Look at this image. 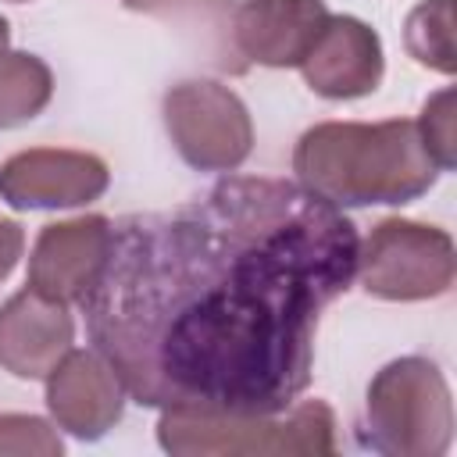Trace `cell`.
Returning a JSON list of instances; mask_svg holds the SVG:
<instances>
[{"instance_id": "1", "label": "cell", "mask_w": 457, "mask_h": 457, "mask_svg": "<svg viewBox=\"0 0 457 457\" xmlns=\"http://www.w3.org/2000/svg\"><path fill=\"white\" fill-rule=\"evenodd\" d=\"M357 246V225L300 182L225 179L111 221L79 307L136 403L282 414L311 386L318 321L353 286Z\"/></svg>"}, {"instance_id": "2", "label": "cell", "mask_w": 457, "mask_h": 457, "mask_svg": "<svg viewBox=\"0 0 457 457\" xmlns=\"http://www.w3.org/2000/svg\"><path fill=\"white\" fill-rule=\"evenodd\" d=\"M293 171L303 189L332 207L411 204L439 179L418 125L389 121H321L296 139Z\"/></svg>"}, {"instance_id": "3", "label": "cell", "mask_w": 457, "mask_h": 457, "mask_svg": "<svg viewBox=\"0 0 457 457\" xmlns=\"http://www.w3.org/2000/svg\"><path fill=\"white\" fill-rule=\"evenodd\" d=\"M157 443L175 457H328L336 453V414L325 400L293 403L289 414H225L168 407L157 421Z\"/></svg>"}, {"instance_id": "4", "label": "cell", "mask_w": 457, "mask_h": 457, "mask_svg": "<svg viewBox=\"0 0 457 457\" xmlns=\"http://www.w3.org/2000/svg\"><path fill=\"white\" fill-rule=\"evenodd\" d=\"M361 436L389 457H443L453 439V400L428 357L389 361L368 386Z\"/></svg>"}, {"instance_id": "5", "label": "cell", "mask_w": 457, "mask_h": 457, "mask_svg": "<svg viewBox=\"0 0 457 457\" xmlns=\"http://www.w3.org/2000/svg\"><path fill=\"white\" fill-rule=\"evenodd\" d=\"M453 239L439 225L382 218L357 246V278L378 300H436L453 286Z\"/></svg>"}, {"instance_id": "6", "label": "cell", "mask_w": 457, "mask_h": 457, "mask_svg": "<svg viewBox=\"0 0 457 457\" xmlns=\"http://www.w3.org/2000/svg\"><path fill=\"white\" fill-rule=\"evenodd\" d=\"M168 139L196 171H236L253 150L246 104L214 79H186L161 104Z\"/></svg>"}, {"instance_id": "7", "label": "cell", "mask_w": 457, "mask_h": 457, "mask_svg": "<svg viewBox=\"0 0 457 457\" xmlns=\"http://www.w3.org/2000/svg\"><path fill=\"white\" fill-rule=\"evenodd\" d=\"M111 182L107 164L86 150L36 146L0 164V200L14 211L82 207L104 196Z\"/></svg>"}, {"instance_id": "8", "label": "cell", "mask_w": 457, "mask_h": 457, "mask_svg": "<svg viewBox=\"0 0 457 457\" xmlns=\"http://www.w3.org/2000/svg\"><path fill=\"white\" fill-rule=\"evenodd\" d=\"M107 253H111V218L104 214H82L43 225L29 257L25 286L50 300L79 303L104 271Z\"/></svg>"}, {"instance_id": "9", "label": "cell", "mask_w": 457, "mask_h": 457, "mask_svg": "<svg viewBox=\"0 0 457 457\" xmlns=\"http://www.w3.org/2000/svg\"><path fill=\"white\" fill-rule=\"evenodd\" d=\"M125 386L96 350H68L46 375V411L75 439L107 436L125 411Z\"/></svg>"}, {"instance_id": "10", "label": "cell", "mask_w": 457, "mask_h": 457, "mask_svg": "<svg viewBox=\"0 0 457 457\" xmlns=\"http://www.w3.org/2000/svg\"><path fill=\"white\" fill-rule=\"evenodd\" d=\"M303 82L325 100H357L378 89L386 57L371 25L353 14H328L318 39L296 64Z\"/></svg>"}, {"instance_id": "11", "label": "cell", "mask_w": 457, "mask_h": 457, "mask_svg": "<svg viewBox=\"0 0 457 457\" xmlns=\"http://www.w3.org/2000/svg\"><path fill=\"white\" fill-rule=\"evenodd\" d=\"M325 21V0H243L232 7L228 43L243 61L264 68H296Z\"/></svg>"}, {"instance_id": "12", "label": "cell", "mask_w": 457, "mask_h": 457, "mask_svg": "<svg viewBox=\"0 0 457 457\" xmlns=\"http://www.w3.org/2000/svg\"><path fill=\"white\" fill-rule=\"evenodd\" d=\"M71 343L75 318L68 303L50 300L29 286L0 303V368L14 378H46Z\"/></svg>"}, {"instance_id": "13", "label": "cell", "mask_w": 457, "mask_h": 457, "mask_svg": "<svg viewBox=\"0 0 457 457\" xmlns=\"http://www.w3.org/2000/svg\"><path fill=\"white\" fill-rule=\"evenodd\" d=\"M54 96V75L43 57L0 50V129H14L43 114Z\"/></svg>"}, {"instance_id": "14", "label": "cell", "mask_w": 457, "mask_h": 457, "mask_svg": "<svg viewBox=\"0 0 457 457\" xmlns=\"http://www.w3.org/2000/svg\"><path fill=\"white\" fill-rule=\"evenodd\" d=\"M407 54L443 75H453L457 54H453V0H421L403 25Z\"/></svg>"}, {"instance_id": "15", "label": "cell", "mask_w": 457, "mask_h": 457, "mask_svg": "<svg viewBox=\"0 0 457 457\" xmlns=\"http://www.w3.org/2000/svg\"><path fill=\"white\" fill-rule=\"evenodd\" d=\"M425 150L439 164V171H450L457 161V143H453V89H439L436 96L425 100L421 118L414 121Z\"/></svg>"}, {"instance_id": "16", "label": "cell", "mask_w": 457, "mask_h": 457, "mask_svg": "<svg viewBox=\"0 0 457 457\" xmlns=\"http://www.w3.org/2000/svg\"><path fill=\"white\" fill-rule=\"evenodd\" d=\"M64 450L61 436L50 428V421L36 414H4L0 418V457H57Z\"/></svg>"}, {"instance_id": "17", "label": "cell", "mask_w": 457, "mask_h": 457, "mask_svg": "<svg viewBox=\"0 0 457 457\" xmlns=\"http://www.w3.org/2000/svg\"><path fill=\"white\" fill-rule=\"evenodd\" d=\"M21 250H25V232H21V225L11 221V218H0V282L14 271Z\"/></svg>"}, {"instance_id": "18", "label": "cell", "mask_w": 457, "mask_h": 457, "mask_svg": "<svg viewBox=\"0 0 457 457\" xmlns=\"http://www.w3.org/2000/svg\"><path fill=\"white\" fill-rule=\"evenodd\" d=\"M7 39H11V25L7 18H0V50H7Z\"/></svg>"}, {"instance_id": "19", "label": "cell", "mask_w": 457, "mask_h": 457, "mask_svg": "<svg viewBox=\"0 0 457 457\" xmlns=\"http://www.w3.org/2000/svg\"><path fill=\"white\" fill-rule=\"evenodd\" d=\"M11 4H29V0H11Z\"/></svg>"}]
</instances>
